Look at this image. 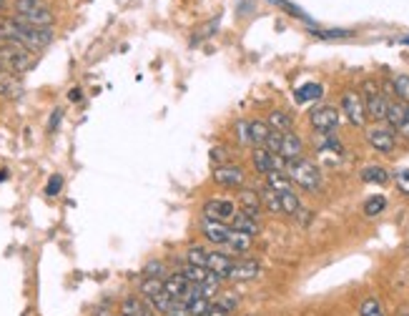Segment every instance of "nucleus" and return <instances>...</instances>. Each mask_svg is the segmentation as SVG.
I'll return each mask as SVG.
<instances>
[{
    "instance_id": "1",
    "label": "nucleus",
    "mask_w": 409,
    "mask_h": 316,
    "mask_svg": "<svg viewBox=\"0 0 409 316\" xmlns=\"http://www.w3.org/2000/svg\"><path fill=\"white\" fill-rule=\"evenodd\" d=\"M0 40H8V43H15V46L38 53L53 43V30L28 26L18 18H0Z\"/></svg>"
},
{
    "instance_id": "2",
    "label": "nucleus",
    "mask_w": 409,
    "mask_h": 316,
    "mask_svg": "<svg viewBox=\"0 0 409 316\" xmlns=\"http://www.w3.org/2000/svg\"><path fill=\"white\" fill-rule=\"evenodd\" d=\"M35 53L28 51L23 46H15V43H8V40H0V71L10 73V76H20V73H28L35 66Z\"/></svg>"
},
{
    "instance_id": "3",
    "label": "nucleus",
    "mask_w": 409,
    "mask_h": 316,
    "mask_svg": "<svg viewBox=\"0 0 409 316\" xmlns=\"http://www.w3.org/2000/svg\"><path fill=\"white\" fill-rule=\"evenodd\" d=\"M15 8V18L28 23V26H35V28H51L53 26V10L43 3V0H15L13 3Z\"/></svg>"
},
{
    "instance_id": "4",
    "label": "nucleus",
    "mask_w": 409,
    "mask_h": 316,
    "mask_svg": "<svg viewBox=\"0 0 409 316\" xmlns=\"http://www.w3.org/2000/svg\"><path fill=\"white\" fill-rule=\"evenodd\" d=\"M286 176L291 178V184L302 186L304 191H319L322 188V173L311 161L306 158H297L286 164Z\"/></svg>"
},
{
    "instance_id": "5",
    "label": "nucleus",
    "mask_w": 409,
    "mask_h": 316,
    "mask_svg": "<svg viewBox=\"0 0 409 316\" xmlns=\"http://www.w3.org/2000/svg\"><path fill=\"white\" fill-rule=\"evenodd\" d=\"M364 108H367V119L376 121V123H382V121H387V108H390V100L384 98V93L379 91V86H376L374 80H367L364 83Z\"/></svg>"
},
{
    "instance_id": "6",
    "label": "nucleus",
    "mask_w": 409,
    "mask_h": 316,
    "mask_svg": "<svg viewBox=\"0 0 409 316\" xmlns=\"http://www.w3.org/2000/svg\"><path fill=\"white\" fill-rule=\"evenodd\" d=\"M342 111H344V116H347V121H349L351 125H356V128H362V125L367 123V108H364L362 93H356V91L344 93Z\"/></svg>"
},
{
    "instance_id": "7",
    "label": "nucleus",
    "mask_w": 409,
    "mask_h": 316,
    "mask_svg": "<svg viewBox=\"0 0 409 316\" xmlns=\"http://www.w3.org/2000/svg\"><path fill=\"white\" fill-rule=\"evenodd\" d=\"M309 123L314 131L319 133H331L339 125V111L334 105H319L309 113Z\"/></svg>"
},
{
    "instance_id": "8",
    "label": "nucleus",
    "mask_w": 409,
    "mask_h": 316,
    "mask_svg": "<svg viewBox=\"0 0 409 316\" xmlns=\"http://www.w3.org/2000/svg\"><path fill=\"white\" fill-rule=\"evenodd\" d=\"M236 206L234 201H226V198H209L204 204V218H211V221H221V224H232V218L236 216Z\"/></svg>"
},
{
    "instance_id": "9",
    "label": "nucleus",
    "mask_w": 409,
    "mask_h": 316,
    "mask_svg": "<svg viewBox=\"0 0 409 316\" xmlns=\"http://www.w3.org/2000/svg\"><path fill=\"white\" fill-rule=\"evenodd\" d=\"M214 181H216L218 186H224V188H241L246 181V173L241 166L224 164V166H216V168H214Z\"/></svg>"
},
{
    "instance_id": "10",
    "label": "nucleus",
    "mask_w": 409,
    "mask_h": 316,
    "mask_svg": "<svg viewBox=\"0 0 409 316\" xmlns=\"http://www.w3.org/2000/svg\"><path fill=\"white\" fill-rule=\"evenodd\" d=\"M367 141H369L372 148L379 153H392L397 146L394 131L387 128V125H374V128H369V131H367Z\"/></svg>"
},
{
    "instance_id": "11",
    "label": "nucleus",
    "mask_w": 409,
    "mask_h": 316,
    "mask_svg": "<svg viewBox=\"0 0 409 316\" xmlns=\"http://www.w3.org/2000/svg\"><path fill=\"white\" fill-rule=\"evenodd\" d=\"M261 276V266L259 261H251V258H241V261H234L229 274H226V281H254V279Z\"/></svg>"
},
{
    "instance_id": "12",
    "label": "nucleus",
    "mask_w": 409,
    "mask_h": 316,
    "mask_svg": "<svg viewBox=\"0 0 409 316\" xmlns=\"http://www.w3.org/2000/svg\"><path fill=\"white\" fill-rule=\"evenodd\" d=\"M201 234L206 241L214 246H226L229 236H232V226L221 224V221H211V218H201Z\"/></svg>"
},
{
    "instance_id": "13",
    "label": "nucleus",
    "mask_w": 409,
    "mask_h": 316,
    "mask_svg": "<svg viewBox=\"0 0 409 316\" xmlns=\"http://www.w3.org/2000/svg\"><path fill=\"white\" fill-rule=\"evenodd\" d=\"M279 156L284 158L286 164L289 161H297V158L304 156V141L299 139L294 131L281 133V148H279Z\"/></svg>"
},
{
    "instance_id": "14",
    "label": "nucleus",
    "mask_w": 409,
    "mask_h": 316,
    "mask_svg": "<svg viewBox=\"0 0 409 316\" xmlns=\"http://www.w3.org/2000/svg\"><path fill=\"white\" fill-rule=\"evenodd\" d=\"M189 289H191V281H186L178 271H173V274H168V276L164 279V291L171 299H176V301H184Z\"/></svg>"
},
{
    "instance_id": "15",
    "label": "nucleus",
    "mask_w": 409,
    "mask_h": 316,
    "mask_svg": "<svg viewBox=\"0 0 409 316\" xmlns=\"http://www.w3.org/2000/svg\"><path fill=\"white\" fill-rule=\"evenodd\" d=\"M234 258L229 256V254H224V251H209V258H206V269L214 271L216 276L226 279V274H229V269H232Z\"/></svg>"
},
{
    "instance_id": "16",
    "label": "nucleus",
    "mask_w": 409,
    "mask_h": 316,
    "mask_svg": "<svg viewBox=\"0 0 409 316\" xmlns=\"http://www.w3.org/2000/svg\"><path fill=\"white\" fill-rule=\"evenodd\" d=\"M121 316H156V311L141 297H125L121 301Z\"/></svg>"
},
{
    "instance_id": "17",
    "label": "nucleus",
    "mask_w": 409,
    "mask_h": 316,
    "mask_svg": "<svg viewBox=\"0 0 409 316\" xmlns=\"http://www.w3.org/2000/svg\"><path fill=\"white\" fill-rule=\"evenodd\" d=\"M232 226L234 231H241V234H249V236H259V231H261V224H259V218L249 216L244 211H236V216L232 218Z\"/></svg>"
},
{
    "instance_id": "18",
    "label": "nucleus",
    "mask_w": 409,
    "mask_h": 316,
    "mask_svg": "<svg viewBox=\"0 0 409 316\" xmlns=\"http://www.w3.org/2000/svg\"><path fill=\"white\" fill-rule=\"evenodd\" d=\"M238 206L244 211V213H249V216L254 218H261V211H264V206H261V198H259L256 191H241L238 193Z\"/></svg>"
},
{
    "instance_id": "19",
    "label": "nucleus",
    "mask_w": 409,
    "mask_h": 316,
    "mask_svg": "<svg viewBox=\"0 0 409 316\" xmlns=\"http://www.w3.org/2000/svg\"><path fill=\"white\" fill-rule=\"evenodd\" d=\"M364 184H376V186H384L390 184V171L382 168V166H364L362 171H359Z\"/></svg>"
},
{
    "instance_id": "20",
    "label": "nucleus",
    "mask_w": 409,
    "mask_h": 316,
    "mask_svg": "<svg viewBox=\"0 0 409 316\" xmlns=\"http://www.w3.org/2000/svg\"><path fill=\"white\" fill-rule=\"evenodd\" d=\"M251 246H254V236H249V234H241V231H234L232 229V236H229V241H226L224 249L234 251V254H246Z\"/></svg>"
},
{
    "instance_id": "21",
    "label": "nucleus",
    "mask_w": 409,
    "mask_h": 316,
    "mask_svg": "<svg viewBox=\"0 0 409 316\" xmlns=\"http://www.w3.org/2000/svg\"><path fill=\"white\" fill-rule=\"evenodd\" d=\"M139 291H141V297H143V301H151L153 297H159V294H166V291H164V281H161V279H151V276H141Z\"/></svg>"
},
{
    "instance_id": "22",
    "label": "nucleus",
    "mask_w": 409,
    "mask_h": 316,
    "mask_svg": "<svg viewBox=\"0 0 409 316\" xmlns=\"http://www.w3.org/2000/svg\"><path fill=\"white\" fill-rule=\"evenodd\" d=\"M0 96H3V98H18L20 96L18 76H10V73L0 71Z\"/></svg>"
},
{
    "instance_id": "23",
    "label": "nucleus",
    "mask_w": 409,
    "mask_h": 316,
    "mask_svg": "<svg viewBox=\"0 0 409 316\" xmlns=\"http://www.w3.org/2000/svg\"><path fill=\"white\" fill-rule=\"evenodd\" d=\"M251 161H254V168L259 173H269L274 171V166H271V153L266 151L264 146H254V151H251Z\"/></svg>"
},
{
    "instance_id": "24",
    "label": "nucleus",
    "mask_w": 409,
    "mask_h": 316,
    "mask_svg": "<svg viewBox=\"0 0 409 316\" xmlns=\"http://www.w3.org/2000/svg\"><path fill=\"white\" fill-rule=\"evenodd\" d=\"M269 123L266 121H249V141L251 146H264V141L269 139Z\"/></svg>"
},
{
    "instance_id": "25",
    "label": "nucleus",
    "mask_w": 409,
    "mask_h": 316,
    "mask_svg": "<svg viewBox=\"0 0 409 316\" xmlns=\"http://www.w3.org/2000/svg\"><path fill=\"white\" fill-rule=\"evenodd\" d=\"M266 186L277 193L291 191V178L286 176V171H269L266 173Z\"/></svg>"
},
{
    "instance_id": "26",
    "label": "nucleus",
    "mask_w": 409,
    "mask_h": 316,
    "mask_svg": "<svg viewBox=\"0 0 409 316\" xmlns=\"http://www.w3.org/2000/svg\"><path fill=\"white\" fill-rule=\"evenodd\" d=\"M178 274H181L186 281H191V283H204L206 279L211 276V271H209V269H201V266H193V263H184V266L178 269Z\"/></svg>"
},
{
    "instance_id": "27",
    "label": "nucleus",
    "mask_w": 409,
    "mask_h": 316,
    "mask_svg": "<svg viewBox=\"0 0 409 316\" xmlns=\"http://www.w3.org/2000/svg\"><path fill=\"white\" fill-rule=\"evenodd\" d=\"M269 128L271 131H279V133H286V131H291V125H294V121H291V116L289 113H284V111H274V113H269Z\"/></svg>"
},
{
    "instance_id": "28",
    "label": "nucleus",
    "mask_w": 409,
    "mask_h": 316,
    "mask_svg": "<svg viewBox=\"0 0 409 316\" xmlns=\"http://www.w3.org/2000/svg\"><path fill=\"white\" fill-rule=\"evenodd\" d=\"M324 96V88L319 83H304L302 88H297V100L299 103H309V100H317Z\"/></svg>"
},
{
    "instance_id": "29",
    "label": "nucleus",
    "mask_w": 409,
    "mask_h": 316,
    "mask_svg": "<svg viewBox=\"0 0 409 316\" xmlns=\"http://www.w3.org/2000/svg\"><path fill=\"white\" fill-rule=\"evenodd\" d=\"M279 204H281V213H289V216H297V211L302 209V201L294 191L279 193Z\"/></svg>"
},
{
    "instance_id": "30",
    "label": "nucleus",
    "mask_w": 409,
    "mask_h": 316,
    "mask_svg": "<svg viewBox=\"0 0 409 316\" xmlns=\"http://www.w3.org/2000/svg\"><path fill=\"white\" fill-rule=\"evenodd\" d=\"M238 301H241V299H238L236 294H232V291H224V294L218 291V294H216V301H211V304H214V306H218L221 311H226L229 316H232V311L238 306Z\"/></svg>"
},
{
    "instance_id": "31",
    "label": "nucleus",
    "mask_w": 409,
    "mask_h": 316,
    "mask_svg": "<svg viewBox=\"0 0 409 316\" xmlns=\"http://www.w3.org/2000/svg\"><path fill=\"white\" fill-rule=\"evenodd\" d=\"M206 258H209V249H204V246L193 244L186 249V263H193V266L206 269Z\"/></svg>"
},
{
    "instance_id": "32",
    "label": "nucleus",
    "mask_w": 409,
    "mask_h": 316,
    "mask_svg": "<svg viewBox=\"0 0 409 316\" xmlns=\"http://www.w3.org/2000/svg\"><path fill=\"white\" fill-rule=\"evenodd\" d=\"M259 198H261V206H264L266 211H271V213H281V204H279V193L271 191L269 186H266L264 191L259 193Z\"/></svg>"
},
{
    "instance_id": "33",
    "label": "nucleus",
    "mask_w": 409,
    "mask_h": 316,
    "mask_svg": "<svg viewBox=\"0 0 409 316\" xmlns=\"http://www.w3.org/2000/svg\"><path fill=\"white\" fill-rule=\"evenodd\" d=\"M171 271H168V266H166V261H148L143 266V276H151V279H161L164 281L166 276H168Z\"/></svg>"
},
{
    "instance_id": "34",
    "label": "nucleus",
    "mask_w": 409,
    "mask_h": 316,
    "mask_svg": "<svg viewBox=\"0 0 409 316\" xmlns=\"http://www.w3.org/2000/svg\"><path fill=\"white\" fill-rule=\"evenodd\" d=\"M387 209V198L384 196H369L364 201V216H379Z\"/></svg>"
},
{
    "instance_id": "35",
    "label": "nucleus",
    "mask_w": 409,
    "mask_h": 316,
    "mask_svg": "<svg viewBox=\"0 0 409 316\" xmlns=\"http://www.w3.org/2000/svg\"><path fill=\"white\" fill-rule=\"evenodd\" d=\"M359 316H384V309H382V304L376 301L374 297L364 299L362 309H359Z\"/></svg>"
},
{
    "instance_id": "36",
    "label": "nucleus",
    "mask_w": 409,
    "mask_h": 316,
    "mask_svg": "<svg viewBox=\"0 0 409 316\" xmlns=\"http://www.w3.org/2000/svg\"><path fill=\"white\" fill-rule=\"evenodd\" d=\"M392 86H394V93L399 96V100L409 103V76H397Z\"/></svg>"
},
{
    "instance_id": "37",
    "label": "nucleus",
    "mask_w": 409,
    "mask_h": 316,
    "mask_svg": "<svg viewBox=\"0 0 409 316\" xmlns=\"http://www.w3.org/2000/svg\"><path fill=\"white\" fill-rule=\"evenodd\" d=\"M186 309H189V316H204L206 311L211 309V301L209 299H196V301L186 304Z\"/></svg>"
},
{
    "instance_id": "38",
    "label": "nucleus",
    "mask_w": 409,
    "mask_h": 316,
    "mask_svg": "<svg viewBox=\"0 0 409 316\" xmlns=\"http://www.w3.org/2000/svg\"><path fill=\"white\" fill-rule=\"evenodd\" d=\"M236 139L241 146H251L249 141V121H238L236 123Z\"/></svg>"
},
{
    "instance_id": "39",
    "label": "nucleus",
    "mask_w": 409,
    "mask_h": 316,
    "mask_svg": "<svg viewBox=\"0 0 409 316\" xmlns=\"http://www.w3.org/2000/svg\"><path fill=\"white\" fill-rule=\"evenodd\" d=\"M60 188H63V176H58V173H55V176L51 178V181H48V186H46V196H58Z\"/></svg>"
},
{
    "instance_id": "40",
    "label": "nucleus",
    "mask_w": 409,
    "mask_h": 316,
    "mask_svg": "<svg viewBox=\"0 0 409 316\" xmlns=\"http://www.w3.org/2000/svg\"><path fill=\"white\" fill-rule=\"evenodd\" d=\"M394 181H397V188H399V191L407 193V196H409V171L394 173Z\"/></svg>"
},
{
    "instance_id": "41",
    "label": "nucleus",
    "mask_w": 409,
    "mask_h": 316,
    "mask_svg": "<svg viewBox=\"0 0 409 316\" xmlns=\"http://www.w3.org/2000/svg\"><path fill=\"white\" fill-rule=\"evenodd\" d=\"M271 3H277L279 8H284V10H289V13L294 15V18H304V20H306V13H304V10H299L297 6H291V3H286V0H271Z\"/></svg>"
},
{
    "instance_id": "42",
    "label": "nucleus",
    "mask_w": 409,
    "mask_h": 316,
    "mask_svg": "<svg viewBox=\"0 0 409 316\" xmlns=\"http://www.w3.org/2000/svg\"><path fill=\"white\" fill-rule=\"evenodd\" d=\"M317 38H347L351 35V30H317Z\"/></svg>"
},
{
    "instance_id": "43",
    "label": "nucleus",
    "mask_w": 409,
    "mask_h": 316,
    "mask_svg": "<svg viewBox=\"0 0 409 316\" xmlns=\"http://www.w3.org/2000/svg\"><path fill=\"white\" fill-rule=\"evenodd\" d=\"M226 153H229V151H226V148H221V146H216V148H211V161H214V164H218V166H224V161H226V158H229V156H226Z\"/></svg>"
},
{
    "instance_id": "44",
    "label": "nucleus",
    "mask_w": 409,
    "mask_h": 316,
    "mask_svg": "<svg viewBox=\"0 0 409 316\" xmlns=\"http://www.w3.org/2000/svg\"><path fill=\"white\" fill-rule=\"evenodd\" d=\"M394 133H399V136H402L404 141H409V119H404L402 123L397 125V128H394Z\"/></svg>"
},
{
    "instance_id": "45",
    "label": "nucleus",
    "mask_w": 409,
    "mask_h": 316,
    "mask_svg": "<svg viewBox=\"0 0 409 316\" xmlns=\"http://www.w3.org/2000/svg\"><path fill=\"white\" fill-rule=\"evenodd\" d=\"M68 98H71L73 103H76V100H80V91H78V88H73V91L68 93Z\"/></svg>"
},
{
    "instance_id": "46",
    "label": "nucleus",
    "mask_w": 409,
    "mask_h": 316,
    "mask_svg": "<svg viewBox=\"0 0 409 316\" xmlns=\"http://www.w3.org/2000/svg\"><path fill=\"white\" fill-rule=\"evenodd\" d=\"M60 116H63V113H60V111H55V113H53V119H51V128H55V125H58Z\"/></svg>"
},
{
    "instance_id": "47",
    "label": "nucleus",
    "mask_w": 409,
    "mask_h": 316,
    "mask_svg": "<svg viewBox=\"0 0 409 316\" xmlns=\"http://www.w3.org/2000/svg\"><path fill=\"white\" fill-rule=\"evenodd\" d=\"M3 10H8V0H0V13H3Z\"/></svg>"
},
{
    "instance_id": "48",
    "label": "nucleus",
    "mask_w": 409,
    "mask_h": 316,
    "mask_svg": "<svg viewBox=\"0 0 409 316\" xmlns=\"http://www.w3.org/2000/svg\"><path fill=\"white\" fill-rule=\"evenodd\" d=\"M399 316H409V306H402V309H399Z\"/></svg>"
},
{
    "instance_id": "49",
    "label": "nucleus",
    "mask_w": 409,
    "mask_h": 316,
    "mask_svg": "<svg viewBox=\"0 0 409 316\" xmlns=\"http://www.w3.org/2000/svg\"><path fill=\"white\" fill-rule=\"evenodd\" d=\"M8 178V171H0V181H6Z\"/></svg>"
}]
</instances>
